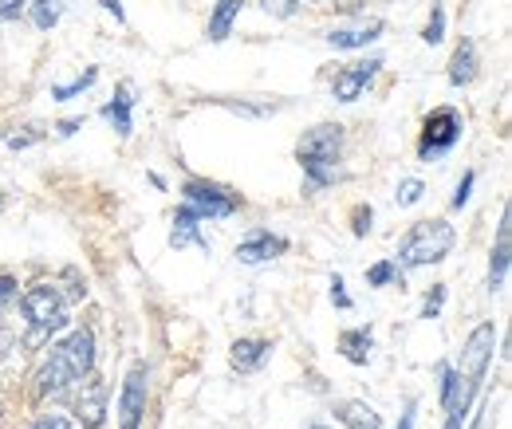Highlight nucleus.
Segmentation results:
<instances>
[{
	"instance_id": "9b49d317",
	"label": "nucleus",
	"mask_w": 512,
	"mask_h": 429,
	"mask_svg": "<svg viewBox=\"0 0 512 429\" xmlns=\"http://www.w3.org/2000/svg\"><path fill=\"white\" fill-rule=\"evenodd\" d=\"M509 264H512V217H509V209H505V213H501V229H497V248H493V260H489V288H493V292L505 288Z\"/></svg>"
},
{
	"instance_id": "6ab92c4d",
	"label": "nucleus",
	"mask_w": 512,
	"mask_h": 429,
	"mask_svg": "<svg viewBox=\"0 0 512 429\" xmlns=\"http://www.w3.org/2000/svg\"><path fill=\"white\" fill-rule=\"evenodd\" d=\"M371 347H375V339H371V331H367V327H359V331H343V339H339L343 359H347V363H355V367H363V363L371 359Z\"/></svg>"
},
{
	"instance_id": "423d86ee",
	"label": "nucleus",
	"mask_w": 512,
	"mask_h": 429,
	"mask_svg": "<svg viewBox=\"0 0 512 429\" xmlns=\"http://www.w3.org/2000/svg\"><path fill=\"white\" fill-rule=\"evenodd\" d=\"M493 347H497V331H493V323L473 327L469 339H465V347H461V363H457L453 370H457L465 382H477V386H481L485 370H489V363H493Z\"/></svg>"
},
{
	"instance_id": "5701e85b",
	"label": "nucleus",
	"mask_w": 512,
	"mask_h": 429,
	"mask_svg": "<svg viewBox=\"0 0 512 429\" xmlns=\"http://www.w3.org/2000/svg\"><path fill=\"white\" fill-rule=\"evenodd\" d=\"M394 276H398V264H394V260H383V264H375V268L367 272V284H371V288H383Z\"/></svg>"
},
{
	"instance_id": "7ed1b4c3",
	"label": "nucleus",
	"mask_w": 512,
	"mask_h": 429,
	"mask_svg": "<svg viewBox=\"0 0 512 429\" xmlns=\"http://www.w3.org/2000/svg\"><path fill=\"white\" fill-rule=\"evenodd\" d=\"M457 241V233H453V225L449 221H418L410 233H406V241L398 245V264L402 268H426V264H438V260H446L449 248Z\"/></svg>"
},
{
	"instance_id": "393cba45",
	"label": "nucleus",
	"mask_w": 512,
	"mask_h": 429,
	"mask_svg": "<svg viewBox=\"0 0 512 429\" xmlns=\"http://www.w3.org/2000/svg\"><path fill=\"white\" fill-rule=\"evenodd\" d=\"M442 32H446V12H442V8H434V16H430V24H426L422 40H426V44H438V40H442Z\"/></svg>"
},
{
	"instance_id": "9d476101",
	"label": "nucleus",
	"mask_w": 512,
	"mask_h": 429,
	"mask_svg": "<svg viewBox=\"0 0 512 429\" xmlns=\"http://www.w3.org/2000/svg\"><path fill=\"white\" fill-rule=\"evenodd\" d=\"M379 67H383V60H363V63L343 67V71L335 75V83H331V95H335L339 103H355V99L371 87V79L379 75Z\"/></svg>"
},
{
	"instance_id": "473e14b6",
	"label": "nucleus",
	"mask_w": 512,
	"mask_h": 429,
	"mask_svg": "<svg viewBox=\"0 0 512 429\" xmlns=\"http://www.w3.org/2000/svg\"><path fill=\"white\" fill-rule=\"evenodd\" d=\"M32 429H71V422H67V418H60V414H48V418H40Z\"/></svg>"
},
{
	"instance_id": "4be33fe9",
	"label": "nucleus",
	"mask_w": 512,
	"mask_h": 429,
	"mask_svg": "<svg viewBox=\"0 0 512 429\" xmlns=\"http://www.w3.org/2000/svg\"><path fill=\"white\" fill-rule=\"evenodd\" d=\"M99 79V71L95 67H87L79 79H71V83H64V87H52V99H60V103H67V99H75V95H83L91 83Z\"/></svg>"
},
{
	"instance_id": "f704fd0d",
	"label": "nucleus",
	"mask_w": 512,
	"mask_h": 429,
	"mask_svg": "<svg viewBox=\"0 0 512 429\" xmlns=\"http://www.w3.org/2000/svg\"><path fill=\"white\" fill-rule=\"evenodd\" d=\"M79 126H83V119H64V123H60V134H64V138H71Z\"/></svg>"
},
{
	"instance_id": "f03ea898",
	"label": "nucleus",
	"mask_w": 512,
	"mask_h": 429,
	"mask_svg": "<svg viewBox=\"0 0 512 429\" xmlns=\"http://www.w3.org/2000/svg\"><path fill=\"white\" fill-rule=\"evenodd\" d=\"M296 154H300V166H304L308 182H312V185H331L335 178H339V158H343V126H335V123L312 126V130L300 138Z\"/></svg>"
},
{
	"instance_id": "b1692460",
	"label": "nucleus",
	"mask_w": 512,
	"mask_h": 429,
	"mask_svg": "<svg viewBox=\"0 0 512 429\" xmlns=\"http://www.w3.org/2000/svg\"><path fill=\"white\" fill-rule=\"evenodd\" d=\"M422 193H426V185L414 182V178H410V182L398 185V193H394V197H398V205L406 209V205H418V201H422Z\"/></svg>"
},
{
	"instance_id": "ddd939ff",
	"label": "nucleus",
	"mask_w": 512,
	"mask_h": 429,
	"mask_svg": "<svg viewBox=\"0 0 512 429\" xmlns=\"http://www.w3.org/2000/svg\"><path fill=\"white\" fill-rule=\"evenodd\" d=\"M379 32H383V20H363V24H351V28H335L327 36V44L351 52V48H367L371 40H379Z\"/></svg>"
},
{
	"instance_id": "a878e982",
	"label": "nucleus",
	"mask_w": 512,
	"mask_h": 429,
	"mask_svg": "<svg viewBox=\"0 0 512 429\" xmlns=\"http://www.w3.org/2000/svg\"><path fill=\"white\" fill-rule=\"evenodd\" d=\"M260 4H264V12H268V16L288 20V16H296V4H300V0H260Z\"/></svg>"
},
{
	"instance_id": "2f4dec72",
	"label": "nucleus",
	"mask_w": 512,
	"mask_h": 429,
	"mask_svg": "<svg viewBox=\"0 0 512 429\" xmlns=\"http://www.w3.org/2000/svg\"><path fill=\"white\" fill-rule=\"evenodd\" d=\"M331 300H335V307H351V296L343 292V280H339V276L331 280Z\"/></svg>"
},
{
	"instance_id": "58836bf2",
	"label": "nucleus",
	"mask_w": 512,
	"mask_h": 429,
	"mask_svg": "<svg viewBox=\"0 0 512 429\" xmlns=\"http://www.w3.org/2000/svg\"><path fill=\"white\" fill-rule=\"evenodd\" d=\"M312 429H327V426H312Z\"/></svg>"
},
{
	"instance_id": "0eeeda50",
	"label": "nucleus",
	"mask_w": 512,
	"mask_h": 429,
	"mask_svg": "<svg viewBox=\"0 0 512 429\" xmlns=\"http://www.w3.org/2000/svg\"><path fill=\"white\" fill-rule=\"evenodd\" d=\"M186 205H190L193 213L205 221V217H233L237 213V193H229V189H221V185L213 182H186Z\"/></svg>"
},
{
	"instance_id": "39448f33",
	"label": "nucleus",
	"mask_w": 512,
	"mask_h": 429,
	"mask_svg": "<svg viewBox=\"0 0 512 429\" xmlns=\"http://www.w3.org/2000/svg\"><path fill=\"white\" fill-rule=\"evenodd\" d=\"M461 115L453 111V107H438V111H430L426 115V123H422V142H418V154L426 158V162H434V158H442L449 154L457 142H461Z\"/></svg>"
},
{
	"instance_id": "a211bd4d",
	"label": "nucleus",
	"mask_w": 512,
	"mask_h": 429,
	"mask_svg": "<svg viewBox=\"0 0 512 429\" xmlns=\"http://www.w3.org/2000/svg\"><path fill=\"white\" fill-rule=\"evenodd\" d=\"M130 111H134V91H130V83H123V87H119V95L103 107V119L127 138L130 134Z\"/></svg>"
},
{
	"instance_id": "2eb2a0df",
	"label": "nucleus",
	"mask_w": 512,
	"mask_h": 429,
	"mask_svg": "<svg viewBox=\"0 0 512 429\" xmlns=\"http://www.w3.org/2000/svg\"><path fill=\"white\" fill-rule=\"evenodd\" d=\"M335 418L347 429H383V418H379L375 406H367V402H339V406H335Z\"/></svg>"
},
{
	"instance_id": "7c9ffc66",
	"label": "nucleus",
	"mask_w": 512,
	"mask_h": 429,
	"mask_svg": "<svg viewBox=\"0 0 512 429\" xmlns=\"http://www.w3.org/2000/svg\"><path fill=\"white\" fill-rule=\"evenodd\" d=\"M16 300V280L12 276H0V311Z\"/></svg>"
},
{
	"instance_id": "f3484780",
	"label": "nucleus",
	"mask_w": 512,
	"mask_h": 429,
	"mask_svg": "<svg viewBox=\"0 0 512 429\" xmlns=\"http://www.w3.org/2000/svg\"><path fill=\"white\" fill-rule=\"evenodd\" d=\"M477 79V48L469 44V40H461V48L453 52V60H449V83L453 87H465V83H473Z\"/></svg>"
},
{
	"instance_id": "bb28decb",
	"label": "nucleus",
	"mask_w": 512,
	"mask_h": 429,
	"mask_svg": "<svg viewBox=\"0 0 512 429\" xmlns=\"http://www.w3.org/2000/svg\"><path fill=\"white\" fill-rule=\"evenodd\" d=\"M442 304H446V284H438V288L426 296V304H422V315H426V319H438Z\"/></svg>"
},
{
	"instance_id": "20e7f679",
	"label": "nucleus",
	"mask_w": 512,
	"mask_h": 429,
	"mask_svg": "<svg viewBox=\"0 0 512 429\" xmlns=\"http://www.w3.org/2000/svg\"><path fill=\"white\" fill-rule=\"evenodd\" d=\"M24 315H28V327H32V331H28V343H32V347H40L44 339H52V331H60L67 323L60 288L36 284V288L24 296Z\"/></svg>"
},
{
	"instance_id": "dca6fc26",
	"label": "nucleus",
	"mask_w": 512,
	"mask_h": 429,
	"mask_svg": "<svg viewBox=\"0 0 512 429\" xmlns=\"http://www.w3.org/2000/svg\"><path fill=\"white\" fill-rule=\"evenodd\" d=\"M241 8H245V0H217V8H213V16H209V40H213V44H221V40L233 32Z\"/></svg>"
},
{
	"instance_id": "72a5a7b5",
	"label": "nucleus",
	"mask_w": 512,
	"mask_h": 429,
	"mask_svg": "<svg viewBox=\"0 0 512 429\" xmlns=\"http://www.w3.org/2000/svg\"><path fill=\"white\" fill-rule=\"evenodd\" d=\"M99 4H103V8H107L115 20H127V12H123V4H119V0H99Z\"/></svg>"
},
{
	"instance_id": "4c0bfd02",
	"label": "nucleus",
	"mask_w": 512,
	"mask_h": 429,
	"mask_svg": "<svg viewBox=\"0 0 512 429\" xmlns=\"http://www.w3.org/2000/svg\"><path fill=\"white\" fill-rule=\"evenodd\" d=\"M473 429H485V422H477V426H473Z\"/></svg>"
},
{
	"instance_id": "c85d7f7f",
	"label": "nucleus",
	"mask_w": 512,
	"mask_h": 429,
	"mask_svg": "<svg viewBox=\"0 0 512 429\" xmlns=\"http://www.w3.org/2000/svg\"><path fill=\"white\" fill-rule=\"evenodd\" d=\"M363 233H371V205L355 209V237H363Z\"/></svg>"
},
{
	"instance_id": "c9c22d12",
	"label": "nucleus",
	"mask_w": 512,
	"mask_h": 429,
	"mask_svg": "<svg viewBox=\"0 0 512 429\" xmlns=\"http://www.w3.org/2000/svg\"><path fill=\"white\" fill-rule=\"evenodd\" d=\"M414 410H418V406L410 402V406H406V414H402V422H398V429H414Z\"/></svg>"
},
{
	"instance_id": "aec40b11",
	"label": "nucleus",
	"mask_w": 512,
	"mask_h": 429,
	"mask_svg": "<svg viewBox=\"0 0 512 429\" xmlns=\"http://www.w3.org/2000/svg\"><path fill=\"white\" fill-rule=\"evenodd\" d=\"M197 229H201V217H197L190 205H186V209L174 217V233H170V245H174V248H186V245H201V248H205V241H201V233H197Z\"/></svg>"
},
{
	"instance_id": "1a4fd4ad",
	"label": "nucleus",
	"mask_w": 512,
	"mask_h": 429,
	"mask_svg": "<svg viewBox=\"0 0 512 429\" xmlns=\"http://www.w3.org/2000/svg\"><path fill=\"white\" fill-rule=\"evenodd\" d=\"M79 386H83V390L75 394V406H71V410H75V418L87 429H99L103 426V414H107V382L95 378V374H87Z\"/></svg>"
},
{
	"instance_id": "c756f323",
	"label": "nucleus",
	"mask_w": 512,
	"mask_h": 429,
	"mask_svg": "<svg viewBox=\"0 0 512 429\" xmlns=\"http://www.w3.org/2000/svg\"><path fill=\"white\" fill-rule=\"evenodd\" d=\"M28 8V0H0V20H16Z\"/></svg>"
},
{
	"instance_id": "6e6552de",
	"label": "nucleus",
	"mask_w": 512,
	"mask_h": 429,
	"mask_svg": "<svg viewBox=\"0 0 512 429\" xmlns=\"http://www.w3.org/2000/svg\"><path fill=\"white\" fill-rule=\"evenodd\" d=\"M146 390H150V374L146 367H134L123 382L119 394V429H138L146 418Z\"/></svg>"
},
{
	"instance_id": "f8f14e48",
	"label": "nucleus",
	"mask_w": 512,
	"mask_h": 429,
	"mask_svg": "<svg viewBox=\"0 0 512 429\" xmlns=\"http://www.w3.org/2000/svg\"><path fill=\"white\" fill-rule=\"evenodd\" d=\"M288 248L284 237H272V233H253L249 241L237 245V260L241 264H264V260H276L280 252Z\"/></svg>"
},
{
	"instance_id": "e433bc0d",
	"label": "nucleus",
	"mask_w": 512,
	"mask_h": 429,
	"mask_svg": "<svg viewBox=\"0 0 512 429\" xmlns=\"http://www.w3.org/2000/svg\"><path fill=\"white\" fill-rule=\"evenodd\" d=\"M363 4H367V0H335L339 12H355V8H363Z\"/></svg>"
},
{
	"instance_id": "f257e3e1",
	"label": "nucleus",
	"mask_w": 512,
	"mask_h": 429,
	"mask_svg": "<svg viewBox=\"0 0 512 429\" xmlns=\"http://www.w3.org/2000/svg\"><path fill=\"white\" fill-rule=\"evenodd\" d=\"M95 367V335L87 327L71 331L64 343L52 347V359L40 370V398H56L71 386H79Z\"/></svg>"
},
{
	"instance_id": "cd10ccee",
	"label": "nucleus",
	"mask_w": 512,
	"mask_h": 429,
	"mask_svg": "<svg viewBox=\"0 0 512 429\" xmlns=\"http://www.w3.org/2000/svg\"><path fill=\"white\" fill-rule=\"evenodd\" d=\"M473 182H477L473 174H465V178H461V185H457V193H453V209H461V205L469 201V193H473Z\"/></svg>"
},
{
	"instance_id": "412c9836",
	"label": "nucleus",
	"mask_w": 512,
	"mask_h": 429,
	"mask_svg": "<svg viewBox=\"0 0 512 429\" xmlns=\"http://www.w3.org/2000/svg\"><path fill=\"white\" fill-rule=\"evenodd\" d=\"M60 16H64V0H36V4H32V24H36L40 32L56 28Z\"/></svg>"
},
{
	"instance_id": "4468645a",
	"label": "nucleus",
	"mask_w": 512,
	"mask_h": 429,
	"mask_svg": "<svg viewBox=\"0 0 512 429\" xmlns=\"http://www.w3.org/2000/svg\"><path fill=\"white\" fill-rule=\"evenodd\" d=\"M268 355H272V343H264V339H237L233 343V367L237 370H256L268 363Z\"/></svg>"
}]
</instances>
